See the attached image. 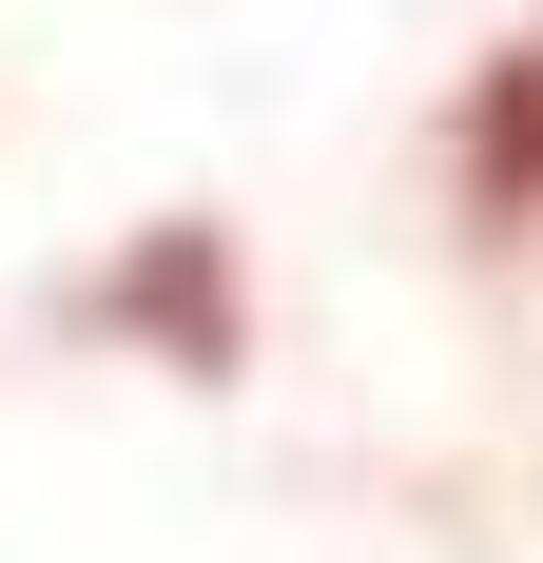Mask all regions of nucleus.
<instances>
[{
    "instance_id": "f257e3e1",
    "label": "nucleus",
    "mask_w": 543,
    "mask_h": 563,
    "mask_svg": "<svg viewBox=\"0 0 543 563\" xmlns=\"http://www.w3.org/2000/svg\"><path fill=\"white\" fill-rule=\"evenodd\" d=\"M98 331L175 350V369L214 389V369H233V233H214V214H156V233H136V253L98 273Z\"/></svg>"
},
{
    "instance_id": "f03ea898",
    "label": "nucleus",
    "mask_w": 543,
    "mask_h": 563,
    "mask_svg": "<svg viewBox=\"0 0 543 563\" xmlns=\"http://www.w3.org/2000/svg\"><path fill=\"white\" fill-rule=\"evenodd\" d=\"M446 156H466V214L486 233H543V40H505L486 78H466V136H446Z\"/></svg>"
}]
</instances>
